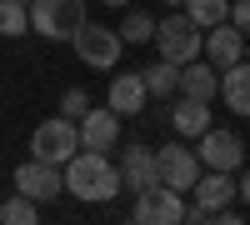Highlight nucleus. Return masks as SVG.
Masks as SVG:
<instances>
[{"mask_svg":"<svg viewBox=\"0 0 250 225\" xmlns=\"http://www.w3.org/2000/svg\"><path fill=\"white\" fill-rule=\"evenodd\" d=\"M65 190L85 205H105L110 195H120V170L105 150H75L65 160Z\"/></svg>","mask_w":250,"mask_h":225,"instance_id":"obj_1","label":"nucleus"},{"mask_svg":"<svg viewBox=\"0 0 250 225\" xmlns=\"http://www.w3.org/2000/svg\"><path fill=\"white\" fill-rule=\"evenodd\" d=\"M155 45H160V60L190 65V60H200V50H205V30H200L185 10H175V15L155 20Z\"/></svg>","mask_w":250,"mask_h":225,"instance_id":"obj_2","label":"nucleus"},{"mask_svg":"<svg viewBox=\"0 0 250 225\" xmlns=\"http://www.w3.org/2000/svg\"><path fill=\"white\" fill-rule=\"evenodd\" d=\"M70 45H75V55H80V65H90V70H115L120 65V50H125V40H120V30H110V25H80L75 35H70Z\"/></svg>","mask_w":250,"mask_h":225,"instance_id":"obj_3","label":"nucleus"},{"mask_svg":"<svg viewBox=\"0 0 250 225\" xmlns=\"http://www.w3.org/2000/svg\"><path fill=\"white\" fill-rule=\"evenodd\" d=\"M85 25V0H30V30L45 40H70Z\"/></svg>","mask_w":250,"mask_h":225,"instance_id":"obj_4","label":"nucleus"},{"mask_svg":"<svg viewBox=\"0 0 250 225\" xmlns=\"http://www.w3.org/2000/svg\"><path fill=\"white\" fill-rule=\"evenodd\" d=\"M75 150H80V125L65 120V115L40 120L35 135H30V155H35V160H50V165H65Z\"/></svg>","mask_w":250,"mask_h":225,"instance_id":"obj_5","label":"nucleus"},{"mask_svg":"<svg viewBox=\"0 0 250 225\" xmlns=\"http://www.w3.org/2000/svg\"><path fill=\"white\" fill-rule=\"evenodd\" d=\"M180 215H185V200H180V190H170V185H145V190H135V205H130V220L135 225H180Z\"/></svg>","mask_w":250,"mask_h":225,"instance_id":"obj_6","label":"nucleus"},{"mask_svg":"<svg viewBox=\"0 0 250 225\" xmlns=\"http://www.w3.org/2000/svg\"><path fill=\"white\" fill-rule=\"evenodd\" d=\"M155 175H160V185L190 195V185L200 180V155L190 145H160L155 150Z\"/></svg>","mask_w":250,"mask_h":225,"instance_id":"obj_7","label":"nucleus"},{"mask_svg":"<svg viewBox=\"0 0 250 225\" xmlns=\"http://www.w3.org/2000/svg\"><path fill=\"white\" fill-rule=\"evenodd\" d=\"M15 190L45 205V200H55L60 190H65V165H50V160H35V155H30L25 165L15 170Z\"/></svg>","mask_w":250,"mask_h":225,"instance_id":"obj_8","label":"nucleus"},{"mask_svg":"<svg viewBox=\"0 0 250 225\" xmlns=\"http://www.w3.org/2000/svg\"><path fill=\"white\" fill-rule=\"evenodd\" d=\"M75 125H80V145L85 150H105V155L120 150V115L110 105H90Z\"/></svg>","mask_w":250,"mask_h":225,"instance_id":"obj_9","label":"nucleus"},{"mask_svg":"<svg viewBox=\"0 0 250 225\" xmlns=\"http://www.w3.org/2000/svg\"><path fill=\"white\" fill-rule=\"evenodd\" d=\"M120 190H145V185H155V150L150 145H140V140H130V145L120 150Z\"/></svg>","mask_w":250,"mask_h":225,"instance_id":"obj_10","label":"nucleus"},{"mask_svg":"<svg viewBox=\"0 0 250 225\" xmlns=\"http://www.w3.org/2000/svg\"><path fill=\"white\" fill-rule=\"evenodd\" d=\"M240 155H245L240 135L215 130V125L200 135V165H205V170H240Z\"/></svg>","mask_w":250,"mask_h":225,"instance_id":"obj_11","label":"nucleus"},{"mask_svg":"<svg viewBox=\"0 0 250 225\" xmlns=\"http://www.w3.org/2000/svg\"><path fill=\"white\" fill-rule=\"evenodd\" d=\"M190 195H195V205L205 215L235 205V170H200V180L190 185Z\"/></svg>","mask_w":250,"mask_h":225,"instance_id":"obj_12","label":"nucleus"},{"mask_svg":"<svg viewBox=\"0 0 250 225\" xmlns=\"http://www.w3.org/2000/svg\"><path fill=\"white\" fill-rule=\"evenodd\" d=\"M200 55L210 60L215 70H225V65H235V60H245V35L230 25V20H220V25L205 30V50Z\"/></svg>","mask_w":250,"mask_h":225,"instance_id":"obj_13","label":"nucleus"},{"mask_svg":"<svg viewBox=\"0 0 250 225\" xmlns=\"http://www.w3.org/2000/svg\"><path fill=\"white\" fill-rule=\"evenodd\" d=\"M170 125H175V135H185V140H200L205 130H210V100L180 95L175 105H170Z\"/></svg>","mask_w":250,"mask_h":225,"instance_id":"obj_14","label":"nucleus"},{"mask_svg":"<svg viewBox=\"0 0 250 225\" xmlns=\"http://www.w3.org/2000/svg\"><path fill=\"white\" fill-rule=\"evenodd\" d=\"M150 105V90H145L140 75H110V110L125 120V115H140Z\"/></svg>","mask_w":250,"mask_h":225,"instance_id":"obj_15","label":"nucleus"},{"mask_svg":"<svg viewBox=\"0 0 250 225\" xmlns=\"http://www.w3.org/2000/svg\"><path fill=\"white\" fill-rule=\"evenodd\" d=\"M180 95H190V100H215L220 95V70L210 65V60H190V65H180Z\"/></svg>","mask_w":250,"mask_h":225,"instance_id":"obj_16","label":"nucleus"},{"mask_svg":"<svg viewBox=\"0 0 250 225\" xmlns=\"http://www.w3.org/2000/svg\"><path fill=\"white\" fill-rule=\"evenodd\" d=\"M220 100H225L235 115H250V60L225 65V75H220Z\"/></svg>","mask_w":250,"mask_h":225,"instance_id":"obj_17","label":"nucleus"},{"mask_svg":"<svg viewBox=\"0 0 250 225\" xmlns=\"http://www.w3.org/2000/svg\"><path fill=\"white\" fill-rule=\"evenodd\" d=\"M140 80H145V90H150V95H180V65H175V60H155V65H145L140 70Z\"/></svg>","mask_w":250,"mask_h":225,"instance_id":"obj_18","label":"nucleus"},{"mask_svg":"<svg viewBox=\"0 0 250 225\" xmlns=\"http://www.w3.org/2000/svg\"><path fill=\"white\" fill-rule=\"evenodd\" d=\"M180 10L190 15L200 30H210V25H220V20H230V0H185Z\"/></svg>","mask_w":250,"mask_h":225,"instance_id":"obj_19","label":"nucleus"},{"mask_svg":"<svg viewBox=\"0 0 250 225\" xmlns=\"http://www.w3.org/2000/svg\"><path fill=\"white\" fill-rule=\"evenodd\" d=\"M120 40L125 45H145V40H155V15L150 10H130L120 20Z\"/></svg>","mask_w":250,"mask_h":225,"instance_id":"obj_20","label":"nucleus"},{"mask_svg":"<svg viewBox=\"0 0 250 225\" xmlns=\"http://www.w3.org/2000/svg\"><path fill=\"white\" fill-rule=\"evenodd\" d=\"M25 30H30V5H20V0H0V35L20 40Z\"/></svg>","mask_w":250,"mask_h":225,"instance_id":"obj_21","label":"nucleus"},{"mask_svg":"<svg viewBox=\"0 0 250 225\" xmlns=\"http://www.w3.org/2000/svg\"><path fill=\"white\" fill-rule=\"evenodd\" d=\"M0 220H5V225H35L40 220V200H30V195L15 190L5 205H0Z\"/></svg>","mask_w":250,"mask_h":225,"instance_id":"obj_22","label":"nucleus"},{"mask_svg":"<svg viewBox=\"0 0 250 225\" xmlns=\"http://www.w3.org/2000/svg\"><path fill=\"white\" fill-rule=\"evenodd\" d=\"M85 110H90V95L85 90H65V95H60V115H65V120H80Z\"/></svg>","mask_w":250,"mask_h":225,"instance_id":"obj_23","label":"nucleus"},{"mask_svg":"<svg viewBox=\"0 0 250 225\" xmlns=\"http://www.w3.org/2000/svg\"><path fill=\"white\" fill-rule=\"evenodd\" d=\"M230 25L240 35H250V0H235V5H230Z\"/></svg>","mask_w":250,"mask_h":225,"instance_id":"obj_24","label":"nucleus"},{"mask_svg":"<svg viewBox=\"0 0 250 225\" xmlns=\"http://www.w3.org/2000/svg\"><path fill=\"white\" fill-rule=\"evenodd\" d=\"M235 200L250 205V170H240V180H235Z\"/></svg>","mask_w":250,"mask_h":225,"instance_id":"obj_25","label":"nucleus"},{"mask_svg":"<svg viewBox=\"0 0 250 225\" xmlns=\"http://www.w3.org/2000/svg\"><path fill=\"white\" fill-rule=\"evenodd\" d=\"M100 5H110V10H120V5H130V0H100Z\"/></svg>","mask_w":250,"mask_h":225,"instance_id":"obj_26","label":"nucleus"},{"mask_svg":"<svg viewBox=\"0 0 250 225\" xmlns=\"http://www.w3.org/2000/svg\"><path fill=\"white\" fill-rule=\"evenodd\" d=\"M165 5H185V0H165Z\"/></svg>","mask_w":250,"mask_h":225,"instance_id":"obj_27","label":"nucleus"},{"mask_svg":"<svg viewBox=\"0 0 250 225\" xmlns=\"http://www.w3.org/2000/svg\"><path fill=\"white\" fill-rule=\"evenodd\" d=\"M20 5H30V0H20Z\"/></svg>","mask_w":250,"mask_h":225,"instance_id":"obj_28","label":"nucleus"}]
</instances>
